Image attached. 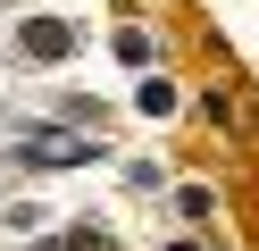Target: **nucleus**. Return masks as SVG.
<instances>
[{"mask_svg": "<svg viewBox=\"0 0 259 251\" xmlns=\"http://www.w3.org/2000/svg\"><path fill=\"white\" fill-rule=\"evenodd\" d=\"M92 134H17V159H34V167H67V159H92Z\"/></svg>", "mask_w": 259, "mask_h": 251, "instance_id": "nucleus-1", "label": "nucleus"}]
</instances>
